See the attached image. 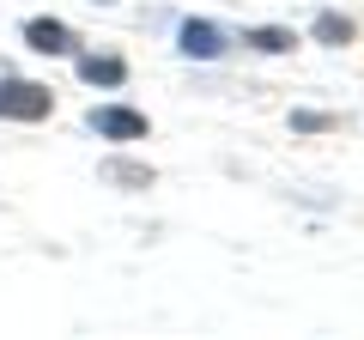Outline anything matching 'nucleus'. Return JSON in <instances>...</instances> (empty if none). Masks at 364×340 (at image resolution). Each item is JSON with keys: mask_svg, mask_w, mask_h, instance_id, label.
<instances>
[{"mask_svg": "<svg viewBox=\"0 0 364 340\" xmlns=\"http://www.w3.org/2000/svg\"><path fill=\"white\" fill-rule=\"evenodd\" d=\"M85 128L97 134V140H146V116L128 104H97L85 116Z\"/></svg>", "mask_w": 364, "mask_h": 340, "instance_id": "nucleus-3", "label": "nucleus"}, {"mask_svg": "<svg viewBox=\"0 0 364 340\" xmlns=\"http://www.w3.org/2000/svg\"><path fill=\"white\" fill-rule=\"evenodd\" d=\"M79 79L85 85H122L128 79V61L122 55H79Z\"/></svg>", "mask_w": 364, "mask_h": 340, "instance_id": "nucleus-5", "label": "nucleus"}, {"mask_svg": "<svg viewBox=\"0 0 364 340\" xmlns=\"http://www.w3.org/2000/svg\"><path fill=\"white\" fill-rule=\"evenodd\" d=\"M104 176H109V183H128V188H146V183H152V170H146V164H128V158H109Z\"/></svg>", "mask_w": 364, "mask_h": 340, "instance_id": "nucleus-8", "label": "nucleus"}, {"mask_svg": "<svg viewBox=\"0 0 364 340\" xmlns=\"http://www.w3.org/2000/svg\"><path fill=\"white\" fill-rule=\"evenodd\" d=\"M97 6H116V0H97Z\"/></svg>", "mask_w": 364, "mask_h": 340, "instance_id": "nucleus-10", "label": "nucleus"}, {"mask_svg": "<svg viewBox=\"0 0 364 340\" xmlns=\"http://www.w3.org/2000/svg\"><path fill=\"white\" fill-rule=\"evenodd\" d=\"M176 49L188 55V61H219V55L231 49V37H225L213 18H182L176 25Z\"/></svg>", "mask_w": 364, "mask_h": 340, "instance_id": "nucleus-2", "label": "nucleus"}, {"mask_svg": "<svg viewBox=\"0 0 364 340\" xmlns=\"http://www.w3.org/2000/svg\"><path fill=\"white\" fill-rule=\"evenodd\" d=\"M25 43H31L37 55H79L73 25H61V18H31V25H25Z\"/></svg>", "mask_w": 364, "mask_h": 340, "instance_id": "nucleus-4", "label": "nucleus"}, {"mask_svg": "<svg viewBox=\"0 0 364 340\" xmlns=\"http://www.w3.org/2000/svg\"><path fill=\"white\" fill-rule=\"evenodd\" d=\"M243 43H249L255 55H286L291 43H298V37H291L286 25H255V31H243Z\"/></svg>", "mask_w": 364, "mask_h": 340, "instance_id": "nucleus-6", "label": "nucleus"}, {"mask_svg": "<svg viewBox=\"0 0 364 340\" xmlns=\"http://www.w3.org/2000/svg\"><path fill=\"white\" fill-rule=\"evenodd\" d=\"M352 37H358L352 18H340V13H322V18H316V43H328V49H346Z\"/></svg>", "mask_w": 364, "mask_h": 340, "instance_id": "nucleus-7", "label": "nucleus"}, {"mask_svg": "<svg viewBox=\"0 0 364 340\" xmlns=\"http://www.w3.org/2000/svg\"><path fill=\"white\" fill-rule=\"evenodd\" d=\"M291 128H298V134H322V128H328V116H316V110H298V116H291Z\"/></svg>", "mask_w": 364, "mask_h": 340, "instance_id": "nucleus-9", "label": "nucleus"}, {"mask_svg": "<svg viewBox=\"0 0 364 340\" xmlns=\"http://www.w3.org/2000/svg\"><path fill=\"white\" fill-rule=\"evenodd\" d=\"M55 116V92L37 79H0V122H43Z\"/></svg>", "mask_w": 364, "mask_h": 340, "instance_id": "nucleus-1", "label": "nucleus"}]
</instances>
